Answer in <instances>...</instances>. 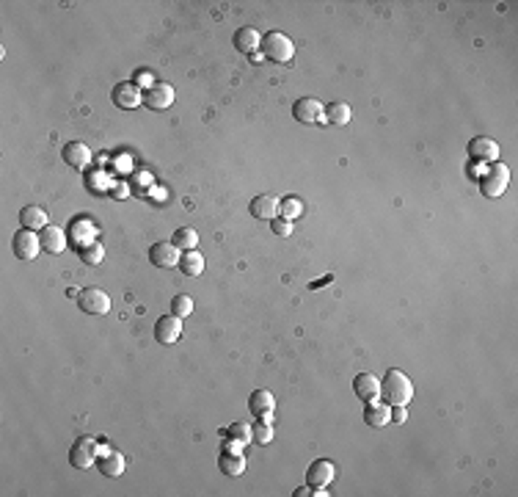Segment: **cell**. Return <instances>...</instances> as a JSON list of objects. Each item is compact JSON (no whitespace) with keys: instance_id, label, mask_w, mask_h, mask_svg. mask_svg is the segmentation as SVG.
Returning <instances> with one entry per match:
<instances>
[{"instance_id":"obj_1","label":"cell","mask_w":518,"mask_h":497,"mask_svg":"<svg viewBox=\"0 0 518 497\" xmlns=\"http://www.w3.org/2000/svg\"><path fill=\"white\" fill-rule=\"evenodd\" d=\"M380 395L389 406H408L413 401V382L403 370H389L380 382Z\"/></svg>"},{"instance_id":"obj_2","label":"cell","mask_w":518,"mask_h":497,"mask_svg":"<svg viewBox=\"0 0 518 497\" xmlns=\"http://www.w3.org/2000/svg\"><path fill=\"white\" fill-rule=\"evenodd\" d=\"M259 47H262V56H265V58H270V61H276V64H287V61H293V56H295V44H293V39L284 37V34H279V31L265 34Z\"/></svg>"},{"instance_id":"obj_3","label":"cell","mask_w":518,"mask_h":497,"mask_svg":"<svg viewBox=\"0 0 518 497\" xmlns=\"http://www.w3.org/2000/svg\"><path fill=\"white\" fill-rule=\"evenodd\" d=\"M507 183H510V169L496 160V163H491V172L482 177L480 191L488 199H496V196H502V193L507 191Z\"/></svg>"},{"instance_id":"obj_4","label":"cell","mask_w":518,"mask_h":497,"mask_svg":"<svg viewBox=\"0 0 518 497\" xmlns=\"http://www.w3.org/2000/svg\"><path fill=\"white\" fill-rule=\"evenodd\" d=\"M77 304L86 315H108L111 309V296L102 288H83L77 293Z\"/></svg>"},{"instance_id":"obj_5","label":"cell","mask_w":518,"mask_h":497,"mask_svg":"<svg viewBox=\"0 0 518 497\" xmlns=\"http://www.w3.org/2000/svg\"><path fill=\"white\" fill-rule=\"evenodd\" d=\"M111 97H113V105L121 108V111H133V108L144 105V91H141L135 83H130V80L116 83Z\"/></svg>"},{"instance_id":"obj_6","label":"cell","mask_w":518,"mask_h":497,"mask_svg":"<svg viewBox=\"0 0 518 497\" xmlns=\"http://www.w3.org/2000/svg\"><path fill=\"white\" fill-rule=\"evenodd\" d=\"M180 249L171 240H157L149 246V263L154 268H174L180 266Z\"/></svg>"},{"instance_id":"obj_7","label":"cell","mask_w":518,"mask_h":497,"mask_svg":"<svg viewBox=\"0 0 518 497\" xmlns=\"http://www.w3.org/2000/svg\"><path fill=\"white\" fill-rule=\"evenodd\" d=\"M100 451L102 448H97V442L91 437H80L72 445V451H69V464H72L74 470H88Z\"/></svg>"},{"instance_id":"obj_8","label":"cell","mask_w":518,"mask_h":497,"mask_svg":"<svg viewBox=\"0 0 518 497\" xmlns=\"http://www.w3.org/2000/svg\"><path fill=\"white\" fill-rule=\"evenodd\" d=\"M182 337V318H177V315H163V318H157V323H154V340L163 345H171L177 343Z\"/></svg>"},{"instance_id":"obj_9","label":"cell","mask_w":518,"mask_h":497,"mask_svg":"<svg viewBox=\"0 0 518 497\" xmlns=\"http://www.w3.org/2000/svg\"><path fill=\"white\" fill-rule=\"evenodd\" d=\"M11 246H14L17 260H34L39 254V249H41V240H39V235L34 230H20L14 232Z\"/></svg>"},{"instance_id":"obj_10","label":"cell","mask_w":518,"mask_h":497,"mask_svg":"<svg viewBox=\"0 0 518 497\" xmlns=\"http://www.w3.org/2000/svg\"><path fill=\"white\" fill-rule=\"evenodd\" d=\"M171 103H174V89L168 83H154L144 89V105L152 111H166L171 108Z\"/></svg>"},{"instance_id":"obj_11","label":"cell","mask_w":518,"mask_h":497,"mask_svg":"<svg viewBox=\"0 0 518 497\" xmlns=\"http://www.w3.org/2000/svg\"><path fill=\"white\" fill-rule=\"evenodd\" d=\"M333 481V464L328 459H317L306 470V484L309 489H326Z\"/></svg>"},{"instance_id":"obj_12","label":"cell","mask_w":518,"mask_h":497,"mask_svg":"<svg viewBox=\"0 0 518 497\" xmlns=\"http://www.w3.org/2000/svg\"><path fill=\"white\" fill-rule=\"evenodd\" d=\"M469 157L477 160V163H496L499 160V144L493 138L477 136V138L469 141Z\"/></svg>"},{"instance_id":"obj_13","label":"cell","mask_w":518,"mask_h":497,"mask_svg":"<svg viewBox=\"0 0 518 497\" xmlns=\"http://www.w3.org/2000/svg\"><path fill=\"white\" fill-rule=\"evenodd\" d=\"M293 116L300 124H314V122H323V105L314 100V97H300L293 105Z\"/></svg>"},{"instance_id":"obj_14","label":"cell","mask_w":518,"mask_h":497,"mask_svg":"<svg viewBox=\"0 0 518 497\" xmlns=\"http://www.w3.org/2000/svg\"><path fill=\"white\" fill-rule=\"evenodd\" d=\"M61 157H64V163H67V166H72V169H77V172H83V169H88V163H91V150H88L83 141H69V144H64Z\"/></svg>"},{"instance_id":"obj_15","label":"cell","mask_w":518,"mask_h":497,"mask_svg":"<svg viewBox=\"0 0 518 497\" xmlns=\"http://www.w3.org/2000/svg\"><path fill=\"white\" fill-rule=\"evenodd\" d=\"M273 409H276V398H273L270 389H254V392H251V398H248V412H251L254 418L270 420Z\"/></svg>"},{"instance_id":"obj_16","label":"cell","mask_w":518,"mask_h":497,"mask_svg":"<svg viewBox=\"0 0 518 497\" xmlns=\"http://www.w3.org/2000/svg\"><path fill=\"white\" fill-rule=\"evenodd\" d=\"M248 210H251V216H254V219L273 221V219L279 216V199H276V196H270V193H259V196L251 199Z\"/></svg>"},{"instance_id":"obj_17","label":"cell","mask_w":518,"mask_h":497,"mask_svg":"<svg viewBox=\"0 0 518 497\" xmlns=\"http://www.w3.org/2000/svg\"><path fill=\"white\" fill-rule=\"evenodd\" d=\"M353 392H356L359 401L372 404V401L380 398V382H378L372 373H359V376L353 379Z\"/></svg>"},{"instance_id":"obj_18","label":"cell","mask_w":518,"mask_h":497,"mask_svg":"<svg viewBox=\"0 0 518 497\" xmlns=\"http://www.w3.org/2000/svg\"><path fill=\"white\" fill-rule=\"evenodd\" d=\"M39 240H41V249L47 254H61L67 249V235L58 227H50V224L44 230H39Z\"/></svg>"},{"instance_id":"obj_19","label":"cell","mask_w":518,"mask_h":497,"mask_svg":"<svg viewBox=\"0 0 518 497\" xmlns=\"http://www.w3.org/2000/svg\"><path fill=\"white\" fill-rule=\"evenodd\" d=\"M47 210H41L39 205H25L22 210H20V224H22V230H44L47 227Z\"/></svg>"},{"instance_id":"obj_20","label":"cell","mask_w":518,"mask_h":497,"mask_svg":"<svg viewBox=\"0 0 518 497\" xmlns=\"http://www.w3.org/2000/svg\"><path fill=\"white\" fill-rule=\"evenodd\" d=\"M364 420H367V425H372V428L389 425V420H392V406H389V404L372 401V404H367V409H364Z\"/></svg>"},{"instance_id":"obj_21","label":"cell","mask_w":518,"mask_h":497,"mask_svg":"<svg viewBox=\"0 0 518 497\" xmlns=\"http://www.w3.org/2000/svg\"><path fill=\"white\" fill-rule=\"evenodd\" d=\"M124 464H127L124 456L116 453V451H102L100 453V472L108 475V478H119L124 472Z\"/></svg>"},{"instance_id":"obj_22","label":"cell","mask_w":518,"mask_h":497,"mask_svg":"<svg viewBox=\"0 0 518 497\" xmlns=\"http://www.w3.org/2000/svg\"><path fill=\"white\" fill-rule=\"evenodd\" d=\"M259 44H262V37H259L257 28H237V34H234V47H237L240 53L254 56V50H257Z\"/></svg>"},{"instance_id":"obj_23","label":"cell","mask_w":518,"mask_h":497,"mask_svg":"<svg viewBox=\"0 0 518 497\" xmlns=\"http://www.w3.org/2000/svg\"><path fill=\"white\" fill-rule=\"evenodd\" d=\"M350 119H353V111H350L347 103H328V105L323 108V122H328V124L342 127V124H347Z\"/></svg>"},{"instance_id":"obj_24","label":"cell","mask_w":518,"mask_h":497,"mask_svg":"<svg viewBox=\"0 0 518 497\" xmlns=\"http://www.w3.org/2000/svg\"><path fill=\"white\" fill-rule=\"evenodd\" d=\"M218 467H221L223 475L237 478V475L246 472V459H243V453H229V451H223L221 459H218Z\"/></svg>"},{"instance_id":"obj_25","label":"cell","mask_w":518,"mask_h":497,"mask_svg":"<svg viewBox=\"0 0 518 497\" xmlns=\"http://www.w3.org/2000/svg\"><path fill=\"white\" fill-rule=\"evenodd\" d=\"M171 243L180 249V252H193L199 246V235L193 227H180V230L171 235Z\"/></svg>"},{"instance_id":"obj_26","label":"cell","mask_w":518,"mask_h":497,"mask_svg":"<svg viewBox=\"0 0 518 497\" xmlns=\"http://www.w3.org/2000/svg\"><path fill=\"white\" fill-rule=\"evenodd\" d=\"M180 268H182V273L185 276H199L201 271H204V257L193 249V252H182V257H180Z\"/></svg>"},{"instance_id":"obj_27","label":"cell","mask_w":518,"mask_h":497,"mask_svg":"<svg viewBox=\"0 0 518 497\" xmlns=\"http://www.w3.org/2000/svg\"><path fill=\"white\" fill-rule=\"evenodd\" d=\"M77 254H80V260H83L86 266H100L102 257H105V249H102L100 243H88V246H80Z\"/></svg>"},{"instance_id":"obj_28","label":"cell","mask_w":518,"mask_h":497,"mask_svg":"<svg viewBox=\"0 0 518 497\" xmlns=\"http://www.w3.org/2000/svg\"><path fill=\"white\" fill-rule=\"evenodd\" d=\"M251 439H254L257 445H267V442H273V425H270V420L257 418V425H251Z\"/></svg>"},{"instance_id":"obj_29","label":"cell","mask_w":518,"mask_h":497,"mask_svg":"<svg viewBox=\"0 0 518 497\" xmlns=\"http://www.w3.org/2000/svg\"><path fill=\"white\" fill-rule=\"evenodd\" d=\"M279 213H281V219H298L300 213H303V202L298 199V196H287V199H281L279 202Z\"/></svg>"},{"instance_id":"obj_30","label":"cell","mask_w":518,"mask_h":497,"mask_svg":"<svg viewBox=\"0 0 518 497\" xmlns=\"http://www.w3.org/2000/svg\"><path fill=\"white\" fill-rule=\"evenodd\" d=\"M171 315H177V318H187V315H193V299L185 296V293L174 296V299H171Z\"/></svg>"},{"instance_id":"obj_31","label":"cell","mask_w":518,"mask_h":497,"mask_svg":"<svg viewBox=\"0 0 518 497\" xmlns=\"http://www.w3.org/2000/svg\"><path fill=\"white\" fill-rule=\"evenodd\" d=\"M226 437H232V439H237V442H243V445L254 442V439H251V425H246V422H234V425H229Z\"/></svg>"},{"instance_id":"obj_32","label":"cell","mask_w":518,"mask_h":497,"mask_svg":"<svg viewBox=\"0 0 518 497\" xmlns=\"http://www.w3.org/2000/svg\"><path fill=\"white\" fill-rule=\"evenodd\" d=\"M270 230L276 232L279 238H290V235H293V224H290V219H279V216H276Z\"/></svg>"},{"instance_id":"obj_33","label":"cell","mask_w":518,"mask_h":497,"mask_svg":"<svg viewBox=\"0 0 518 497\" xmlns=\"http://www.w3.org/2000/svg\"><path fill=\"white\" fill-rule=\"evenodd\" d=\"M223 451H229V453H243V442H237V439L229 437V439L223 442Z\"/></svg>"},{"instance_id":"obj_34","label":"cell","mask_w":518,"mask_h":497,"mask_svg":"<svg viewBox=\"0 0 518 497\" xmlns=\"http://www.w3.org/2000/svg\"><path fill=\"white\" fill-rule=\"evenodd\" d=\"M406 406H392V422H397V425H400V422H406Z\"/></svg>"},{"instance_id":"obj_35","label":"cell","mask_w":518,"mask_h":497,"mask_svg":"<svg viewBox=\"0 0 518 497\" xmlns=\"http://www.w3.org/2000/svg\"><path fill=\"white\" fill-rule=\"evenodd\" d=\"M135 86H154V83H152V72H147V70H141V72H138V75H135Z\"/></svg>"},{"instance_id":"obj_36","label":"cell","mask_w":518,"mask_h":497,"mask_svg":"<svg viewBox=\"0 0 518 497\" xmlns=\"http://www.w3.org/2000/svg\"><path fill=\"white\" fill-rule=\"evenodd\" d=\"M306 495H312V492H309V486H300V489H295V497H306Z\"/></svg>"}]
</instances>
